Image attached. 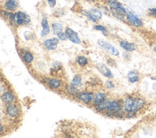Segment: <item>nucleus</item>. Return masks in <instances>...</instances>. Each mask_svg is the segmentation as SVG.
I'll use <instances>...</instances> for the list:
<instances>
[{
    "instance_id": "obj_1",
    "label": "nucleus",
    "mask_w": 156,
    "mask_h": 138,
    "mask_svg": "<svg viewBox=\"0 0 156 138\" xmlns=\"http://www.w3.org/2000/svg\"><path fill=\"white\" fill-rule=\"evenodd\" d=\"M145 105V102L138 98H128L125 100L124 105L126 111L135 113L141 110Z\"/></svg>"
},
{
    "instance_id": "obj_2",
    "label": "nucleus",
    "mask_w": 156,
    "mask_h": 138,
    "mask_svg": "<svg viewBox=\"0 0 156 138\" xmlns=\"http://www.w3.org/2000/svg\"><path fill=\"white\" fill-rule=\"evenodd\" d=\"M9 21L12 25L21 26L28 24L30 21V17L26 13L18 11L15 14H11Z\"/></svg>"
},
{
    "instance_id": "obj_3",
    "label": "nucleus",
    "mask_w": 156,
    "mask_h": 138,
    "mask_svg": "<svg viewBox=\"0 0 156 138\" xmlns=\"http://www.w3.org/2000/svg\"><path fill=\"white\" fill-rule=\"evenodd\" d=\"M122 106L118 102L115 101H107V105L106 108V110H107V116H116L120 112V111H122Z\"/></svg>"
},
{
    "instance_id": "obj_4",
    "label": "nucleus",
    "mask_w": 156,
    "mask_h": 138,
    "mask_svg": "<svg viewBox=\"0 0 156 138\" xmlns=\"http://www.w3.org/2000/svg\"><path fill=\"white\" fill-rule=\"evenodd\" d=\"M98 44L100 47H101L108 53H109L113 56H117L119 55L120 53H119V50L116 49L115 48H114L112 45H111L109 43H107L104 40H99Z\"/></svg>"
},
{
    "instance_id": "obj_5",
    "label": "nucleus",
    "mask_w": 156,
    "mask_h": 138,
    "mask_svg": "<svg viewBox=\"0 0 156 138\" xmlns=\"http://www.w3.org/2000/svg\"><path fill=\"white\" fill-rule=\"evenodd\" d=\"M88 18L93 22H98L102 18V14L97 9H90L84 13Z\"/></svg>"
},
{
    "instance_id": "obj_6",
    "label": "nucleus",
    "mask_w": 156,
    "mask_h": 138,
    "mask_svg": "<svg viewBox=\"0 0 156 138\" xmlns=\"http://www.w3.org/2000/svg\"><path fill=\"white\" fill-rule=\"evenodd\" d=\"M126 18L128 22L135 27H141L143 24L142 21L134 14L129 12L126 14Z\"/></svg>"
},
{
    "instance_id": "obj_7",
    "label": "nucleus",
    "mask_w": 156,
    "mask_h": 138,
    "mask_svg": "<svg viewBox=\"0 0 156 138\" xmlns=\"http://www.w3.org/2000/svg\"><path fill=\"white\" fill-rule=\"evenodd\" d=\"M44 46L45 48L50 51H53L57 49V44L59 43L58 38H53L51 39H47L44 41Z\"/></svg>"
},
{
    "instance_id": "obj_8",
    "label": "nucleus",
    "mask_w": 156,
    "mask_h": 138,
    "mask_svg": "<svg viewBox=\"0 0 156 138\" xmlns=\"http://www.w3.org/2000/svg\"><path fill=\"white\" fill-rule=\"evenodd\" d=\"M65 33L67 35L68 38L73 43L75 44H80L81 43V40L78 37L77 34L71 28L67 27L65 29Z\"/></svg>"
},
{
    "instance_id": "obj_9",
    "label": "nucleus",
    "mask_w": 156,
    "mask_h": 138,
    "mask_svg": "<svg viewBox=\"0 0 156 138\" xmlns=\"http://www.w3.org/2000/svg\"><path fill=\"white\" fill-rule=\"evenodd\" d=\"M19 6L18 0H7L5 4V9L8 11H14Z\"/></svg>"
},
{
    "instance_id": "obj_10",
    "label": "nucleus",
    "mask_w": 156,
    "mask_h": 138,
    "mask_svg": "<svg viewBox=\"0 0 156 138\" xmlns=\"http://www.w3.org/2000/svg\"><path fill=\"white\" fill-rule=\"evenodd\" d=\"M77 99L87 104L90 103L93 100V95L89 93H79L77 95Z\"/></svg>"
},
{
    "instance_id": "obj_11",
    "label": "nucleus",
    "mask_w": 156,
    "mask_h": 138,
    "mask_svg": "<svg viewBox=\"0 0 156 138\" xmlns=\"http://www.w3.org/2000/svg\"><path fill=\"white\" fill-rule=\"evenodd\" d=\"M97 69L99 70V71L102 73L104 75H105L106 77L112 79L113 77V75L112 74V73L111 72L110 70L104 65L103 64H101L99 63L96 66Z\"/></svg>"
},
{
    "instance_id": "obj_12",
    "label": "nucleus",
    "mask_w": 156,
    "mask_h": 138,
    "mask_svg": "<svg viewBox=\"0 0 156 138\" xmlns=\"http://www.w3.org/2000/svg\"><path fill=\"white\" fill-rule=\"evenodd\" d=\"M42 30L41 32V36L45 37L50 32V28L48 24V21L47 18H44L42 21Z\"/></svg>"
},
{
    "instance_id": "obj_13",
    "label": "nucleus",
    "mask_w": 156,
    "mask_h": 138,
    "mask_svg": "<svg viewBox=\"0 0 156 138\" xmlns=\"http://www.w3.org/2000/svg\"><path fill=\"white\" fill-rule=\"evenodd\" d=\"M6 112L9 116L12 117H15L18 116V114L19 113V110L15 105H9L7 107Z\"/></svg>"
},
{
    "instance_id": "obj_14",
    "label": "nucleus",
    "mask_w": 156,
    "mask_h": 138,
    "mask_svg": "<svg viewBox=\"0 0 156 138\" xmlns=\"http://www.w3.org/2000/svg\"><path fill=\"white\" fill-rule=\"evenodd\" d=\"M1 99L4 103L9 104L14 101V96L11 92H6L1 96Z\"/></svg>"
},
{
    "instance_id": "obj_15",
    "label": "nucleus",
    "mask_w": 156,
    "mask_h": 138,
    "mask_svg": "<svg viewBox=\"0 0 156 138\" xmlns=\"http://www.w3.org/2000/svg\"><path fill=\"white\" fill-rule=\"evenodd\" d=\"M120 46L123 49L128 51H134L137 48V46L134 43H130L125 41H121Z\"/></svg>"
},
{
    "instance_id": "obj_16",
    "label": "nucleus",
    "mask_w": 156,
    "mask_h": 138,
    "mask_svg": "<svg viewBox=\"0 0 156 138\" xmlns=\"http://www.w3.org/2000/svg\"><path fill=\"white\" fill-rule=\"evenodd\" d=\"M106 98V96L104 93H99L98 94H97L95 96V99H94V104L95 105H98L99 104L102 103L103 102L105 101Z\"/></svg>"
},
{
    "instance_id": "obj_17",
    "label": "nucleus",
    "mask_w": 156,
    "mask_h": 138,
    "mask_svg": "<svg viewBox=\"0 0 156 138\" xmlns=\"http://www.w3.org/2000/svg\"><path fill=\"white\" fill-rule=\"evenodd\" d=\"M53 33L54 35H58L60 33L62 32L63 30V26L62 24L59 23H54L52 25Z\"/></svg>"
},
{
    "instance_id": "obj_18",
    "label": "nucleus",
    "mask_w": 156,
    "mask_h": 138,
    "mask_svg": "<svg viewBox=\"0 0 156 138\" xmlns=\"http://www.w3.org/2000/svg\"><path fill=\"white\" fill-rule=\"evenodd\" d=\"M128 79L131 83H135L138 80V75L135 71H130L128 74Z\"/></svg>"
},
{
    "instance_id": "obj_19",
    "label": "nucleus",
    "mask_w": 156,
    "mask_h": 138,
    "mask_svg": "<svg viewBox=\"0 0 156 138\" xmlns=\"http://www.w3.org/2000/svg\"><path fill=\"white\" fill-rule=\"evenodd\" d=\"M71 85L76 87H81L82 86V79L81 75H76L72 80Z\"/></svg>"
},
{
    "instance_id": "obj_20",
    "label": "nucleus",
    "mask_w": 156,
    "mask_h": 138,
    "mask_svg": "<svg viewBox=\"0 0 156 138\" xmlns=\"http://www.w3.org/2000/svg\"><path fill=\"white\" fill-rule=\"evenodd\" d=\"M67 91L70 95H73V96H74V95L77 96L78 94L80 93L79 90L77 89V88L76 86H74L72 85L67 86Z\"/></svg>"
},
{
    "instance_id": "obj_21",
    "label": "nucleus",
    "mask_w": 156,
    "mask_h": 138,
    "mask_svg": "<svg viewBox=\"0 0 156 138\" xmlns=\"http://www.w3.org/2000/svg\"><path fill=\"white\" fill-rule=\"evenodd\" d=\"M108 5L112 11L116 9L122 5L117 0H109Z\"/></svg>"
},
{
    "instance_id": "obj_22",
    "label": "nucleus",
    "mask_w": 156,
    "mask_h": 138,
    "mask_svg": "<svg viewBox=\"0 0 156 138\" xmlns=\"http://www.w3.org/2000/svg\"><path fill=\"white\" fill-rule=\"evenodd\" d=\"M23 60L26 63L29 64L34 60V56L30 53H25L23 55Z\"/></svg>"
},
{
    "instance_id": "obj_23",
    "label": "nucleus",
    "mask_w": 156,
    "mask_h": 138,
    "mask_svg": "<svg viewBox=\"0 0 156 138\" xmlns=\"http://www.w3.org/2000/svg\"><path fill=\"white\" fill-rule=\"evenodd\" d=\"M49 86L52 88H54V89L58 88L60 86V82L57 79H51L49 81Z\"/></svg>"
},
{
    "instance_id": "obj_24",
    "label": "nucleus",
    "mask_w": 156,
    "mask_h": 138,
    "mask_svg": "<svg viewBox=\"0 0 156 138\" xmlns=\"http://www.w3.org/2000/svg\"><path fill=\"white\" fill-rule=\"evenodd\" d=\"M77 62L80 66H84L88 63L87 59L84 56H80L77 58Z\"/></svg>"
},
{
    "instance_id": "obj_25",
    "label": "nucleus",
    "mask_w": 156,
    "mask_h": 138,
    "mask_svg": "<svg viewBox=\"0 0 156 138\" xmlns=\"http://www.w3.org/2000/svg\"><path fill=\"white\" fill-rule=\"evenodd\" d=\"M94 27L96 30H99V31L102 32L104 35H106V34L107 32V29L102 25H96Z\"/></svg>"
},
{
    "instance_id": "obj_26",
    "label": "nucleus",
    "mask_w": 156,
    "mask_h": 138,
    "mask_svg": "<svg viewBox=\"0 0 156 138\" xmlns=\"http://www.w3.org/2000/svg\"><path fill=\"white\" fill-rule=\"evenodd\" d=\"M57 36H58L59 39L60 40H62V41H65L68 38L67 35L66 34L65 32H61Z\"/></svg>"
},
{
    "instance_id": "obj_27",
    "label": "nucleus",
    "mask_w": 156,
    "mask_h": 138,
    "mask_svg": "<svg viewBox=\"0 0 156 138\" xmlns=\"http://www.w3.org/2000/svg\"><path fill=\"white\" fill-rule=\"evenodd\" d=\"M50 7L54 8L56 5V0H47Z\"/></svg>"
},
{
    "instance_id": "obj_28",
    "label": "nucleus",
    "mask_w": 156,
    "mask_h": 138,
    "mask_svg": "<svg viewBox=\"0 0 156 138\" xmlns=\"http://www.w3.org/2000/svg\"><path fill=\"white\" fill-rule=\"evenodd\" d=\"M106 87L109 89L114 87V84L111 81H109V80L106 82Z\"/></svg>"
},
{
    "instance_id": "obj_29",
    "label": "nucleus",
    "mask_w": 156,
    "mask_h": 138,
    "mask_svg": "<svg viewBox=\"0 0 156 138\" xmlns=\"http://www.w3.org/2000/svg\"><path fill=\"white\" fill-rule=\"evenodd\" d=\"M150 11L152 13V14L156 17V8H152L150 9Z\"/></svg>"
},
{
    "instance_id": "obj_30",
    "label": "nucleus",
    "mask_w": 156,
    "mask_h": 138,
    "mask_svg": "<svg viewBox=\"0 0 156 138\" xmlns=\"http://www.w3.org/2000/svg\"><path fill=\"white\" fill-rule=\"evenodd\" d=\"M4 131V128L2 125H0V133H2Z\"/></svg>"
},
{
    "instance_id": "obj_31",
    "label": "nucleus",
    "mask_w": 156,
    "mask_h": 138,
    "mask_svg": "<svg viewBox=\"0 0 156 138\" xmlns=\"http://www.w3.org/2000/svg\"><path fill=\"white\" fill-rule=\"evenodd\" d=\"M154 51L156 53V46H155V47H154Z\"/></svg>"
},
{
    "instance_id": "obj_32",
    "label": "nucleus",
    "mask_w": 156,
    "mask_h": 138,
    "mask_svg": "<svg viewBox=\"0 0 156 138\" xmlns=\"http://www.w3.org/2000/svg\"><path fill=\"white\" fill-rule=\"evenodd\" d=\"M87 1H90V0H87Z\"/></svg>"
},
{
    "instance_id": "obj_33",
    "label": "nucleus",
    "mask_w": 156,
    "mask_h": 138,
    "mask_svg": "<svg viewBox=\"0 0 156 138\" xmlns=\"http://www.w3.org/2000/svg\"><path fill=\"white\" fill-rule=\"evenodd\" d=\"M155 95H156V92H155Z\"/></svg>"
},
{
    "instance_id": "obj_34",
    "label": "nucleus",
    "mask_w": 156,
    "mask_h": 138,
    "mask_svg": "<svg viewBox=\"0 0 156 138\" xmlns=\"http://www.w3.org/2000/svg\"><path fill=\"white\" fill-rule=\"evenodd\" d=\"M155 116H156V114H155Z\"/></svg>"
}]
</instances>
